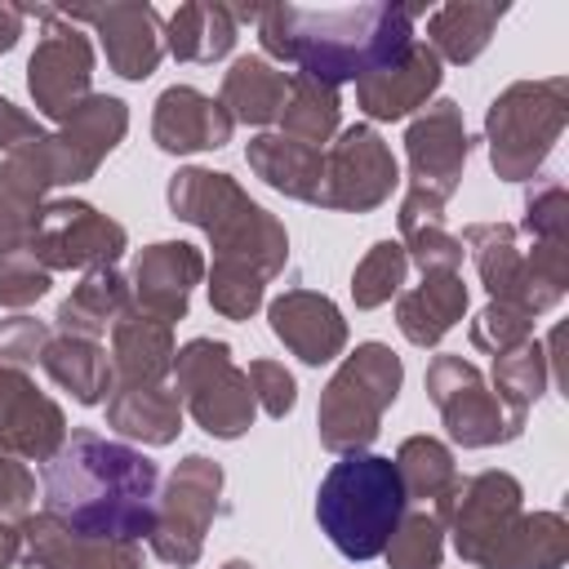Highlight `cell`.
Wrapping results in <instances>:
<instances>
[{"mask_svg": "<svg viewBox=\"0 0 569 569\" xmlns=\"http://www.w3.org/2000/svg\"><path fill=\"white\" fill-rule=\"evenodd\" d=\"M462 244L471 249L480 284L489 289L493 302H511V307H525L529 316H542L565 298V289L542 280L533 262L520 253L511 222H471L462 231Z\"/></svg>", "mask_w": 569, "mask_h": 569, "instance_id": "9a60e30c", "label": "cell"}, {"mask_svg": "<svg viewBox=\"0 0 569 569\" xmlns=\"http://www.w3.org/2000/svg\"><path fill=\"white\" fill-rule=\"evenodd\" d=\"M271 333L302 360V365H329L347 347V320L333 298L311 289H284L267 307Z\"/></svg>", "mask_w": 569, "mask_h": 569, "instance_id": "7402d4cb", "label": "cell"}, {"mask_svg": "<svg viewBox=\"0 0 569 569\" xmlns=\"http://www.w3.org/2000/svg\"><path fill=\"white\" fill-rule=\"evenodd\" d=\"M396 182H400V169L382 133L373 124H351L325 147L316 204L338 213H369L391 200Z\"/></svg>", "mask_w": 569, "mask_h": 569, "instance_id": "7c38bea8", "label": "cell"}, {"mask_svg": "<svg viewBox=\"0 0 569 569\" xmlns=\"http://www.w3.org/2000/svg\"><path fill=\"white\" fill-rule=\"evenodd\" d=\"M200 280H204V253L196 244H187V240L147 244L129 271V307L160 325H173L187 316L191 289Z\"/></svg>", "mask_w": 569, "mask_h": 569, "instance_id": "d6986e66", "label": "cell"}, {"mask_svg": "<svg viewBox=\"0 0 569 569\" xmlns=\"http://www.w3.org/2000/svg\"><path fill=\"white\" fill-rule=\"evenodd\" d=\"M338 116H342V98L333 84H320L302 71L289 76V98H284V111H280V133L284 138H298L307 147H329V138L338 133Z\"/></svg>", "mask_w": 569, "mask_h": 569, "instance_id": "836d02e7", "label": "cell"}, {"mask_svg": "<svg viewBox=\"0 0 569 569\" xmlns=\"http://www.w3.org/2000/svg\"><path fill=\"white\" fill-rule=\"evenodd\" d=\"M107 427L138 440V445L164 449L182 431V400L169 382H160V387H111Z\"/></svg>", "mask_w": 569, "mask_h": 569, "instance_id": "4316f807", "label": "cell"}, {"mask_svg": "<svg viewBox=\"0 0 569 569\" xmlns=\"http://www.w3.org/2000/svg\"><path fill=\"white\" fill-rule=\"evenodd\" d=\"M53 284V271L31 253V249H9L0 253V307L22 311L31 302H40Z\"/></svg>", "mask_w": 569, "mask_h": 569, "instance_id": "60d3db41", "label": "cell"}, {"mask_svg": "<svg viewBox=\"0 0 569 569\" xmlns=\"http://www.w3.org/2000/svg\"><path fill=\"white\" fill-rule=\"evenodd\" d=\"M40 369L76 400V405H102L116 387L111 378V356L93 342V338H71V333H53L40 351Z\"/></svg>", "mask_w": 569, "mask_h": 569, "instance_id": "1f68e13d", "label": "cell"}, {"mask_svg": "<svg viewBox=\"0 0 569 569\" xmlns=\"http://www.w3.org/2000/svg\"><path fill=\"white\" fill-rule=\"evenodd\" d=\"M520 227L538 249H569V191L560 178H533L529 182Z\"/></svg>", "mask_w": 569, "mask_h": 569, "instance_id": "f35d334b", "label": "cell"}, {"mask_svg": "<svg viewBox=\"0 0 569 569\" xmlns=\"http://www.w3.org/2000/svg\"><path fill=\"white\" fill-rule=\"evenodd\" d=\"M31 502H36V476L27 471V462L0 453V516H31Z\"/></svg>", "mask_w": 569, "mask_h": 569, "instance_id": "f6af8a7d", "label": "cell"}, {"mask_svg": "<svg viewBox=\"0 0 569 569\" xmlns=\"http://www.w3.org/2000/svg\"><path fill=\"white\" fill-rule=\"evenodd\" d=\"M182 409L196 418V427L213 440H240L253 427L258 400L244 378V369L231 360V347L218 338H191L173 356L169 373Z\"/></svg>", "mask_w": 569, "mask_h": 569, "instance_id": "ba28073f", "label": "cell"}, {"mask_svg": "<svg viewBox=\"0 0 569 569\" xmlns=\"http://www.w3.org/2000/svg\"><path fill=\"white\" fill-rule=\"evenodd\" d=\"M267 298V280L236 271V267H209V307L227 320H249Z\"/></svg>", "mask_w": 569, "mask_h": 569, "instance_id": "b9f144b4", "label": "cell"}, {"mask_svg": "<svg viewBox=\"0 0 569 569\" xmlns=\"http://www.w3.org/2000/svg\"><path fill=\"white\" fill-rule=\"evenodd\" d=\"M222 569H253V565H249V560H227Z\"/></svg>", "mask_w": 569, "mask_h": 569, "instance_id": "681fc988", "label": "cell"}, {"mask_svg": "<svg viewBox=\"0 0 569 569\" xmlns=\"http://www.w3.org/2000/svg\"><path fill=\"white\" fill-rule=\"evenodd\" d=\"M405 511L409 498L396 476V462L369 449L342 453L316 489V520L333 542V551L347 560L382 556Z\"/></svg>", "mask_w": 569, "mask_h": 569, "instance_id": "277c9868", "label": "cell"}, {"mask_svg": "<svg viewBox=\"0 0 569 569\" xmlns=\"http://www.w3.org/2000/svg\"><path fill=\"white\" fill-rule=\"evenodd\" d=\"M244 160H249V169H253L271 191L289 196V200H302V204H316L320 160H325L320 147H307V142L284 138V133H258V138L244 147Z\"/></svg>", "mask_w": 569, "mask_h": 569, "instance_id": "f546056e", "label": "cell"}, {"mask_svg": "<svg viewBox=\"0 0 569 569\" xmlns=\"http://www.w3.org/2000/svg\"><path fill=\"white\" fill-rule=\"evenodd\" d=\"M382 556H387L391 569H440V560H445V525H440V516L431 507L405 511Z\"/></svg>", "mask_w": 569, "mask_h": 569, "instance_id": "8d00e7d4", "label": "cell"}, {"mask_svg": "<svg viewBox=\"0 0 569 569\" xmlns=\"http://www.w3.org/2000/svg\"><path fill=\"white\" fill-rule=\"evenodd\" d=\"M533 320L525 307H511V302H493L471 320V347L476 351H489V356H502V351H516L520 342L533 338Z\"/></svg>", "mask_w": 569, "mask_h": 569, "instance_id": "ab89813d", "label": "cell"}, {"mask_svg": "<svg viewBox=\"0 0 569 569\" xmlns=\"http://www.w3.org/2000/svg\"><path fill=\"white\" fill-rule=\"evenodd\" d=\"M427 396L440 409V422L449 431L453 445L462 449H489V445H507L525 431V418L511 413L493 387L485 382V373L462 360V356H431L427 365Z\"/></svg>", "mask_w": 569, "mask_h": 569, "instance_id": "30bf717a", "label": "cell"}, {"mask_svg": "<svg viewBox=\"0 0 569 569\" xmlns=\"http://www.w3.org/2000/svg\"><path fill=\"white\" fill-rule=\"evenodd\" d=\"M244 378H249L253 400H258V409H262L267 418L293 413V405H298V382H293V373H289L280 360H249Z\"/></svg>", "mask_w": 569, "mask_h": 569, "instance_id": "7bdbcfd3", "label": "cell"}, {"mask_svg": "<svg viewBox=\"0 0 569 569\" xmlns=\"http://www.w3.org/2000/svg\"><path fill=\"white\" fill-rule=\"evenodd\" d=\"M98 164L102 160L93 151H84L67 129L13 147L0 160V253L27 249L36 222H40L44 196L53 187H71V182L93 178Z\"/></svg>", "mask_w": 569, "mask_h": 569, "instance_id": "52a82bcc", "label": "cell"}, {"mask_svg": "<svg viewBox=\"0 0 569 569\" xmlns=\"http://www.w3.org/2000/svg\"><path fill=\"white\" fill-rule=\"evenodd\" d=\"M67 440V413L44 396L27 369L0 365V453L18 462H49Z\"/></svg>", "mask_w": 569, "mask_h": 569, "instance_id": "ac0fdd59", "label": "cell"}, {"mask_svg": "<svg viewBox=\"0 0 569 569\" xmlns=\"http://www.w3.org/2000/svg\"><path fill=\"white\" fill-rule=\"evenodd\" d=\"M22 22H27L22 4H4V0H0V53H9V49L18 44V36H22Z\"/></svg>", "mask_w": 569, "mask_h": 569, "instance_id": "7dc6e473", "label": "cell"}, {"mask_svg": "<svg viewBox=\"0 0 569 569\" xmlns=\"http://www.w3.org/2000/svg\"><path fill=\"white\" fill-rule=\"evenodd\" d=\"M67 22H89L102 40L107 67L124 80H147L164 58V22L156 4L120 0V4H93V9H62Z\"/></svg>", "mask_w": 569, "mask_h": 569, "instance_id": "e0dca14e", "label": "cell"}, {"mask_svg": "<svg viewBox=\"0 0 569 569\" xmlns=\"http://www.w3.org/2000/svg\"><path fill=\"white\" fill-rule=\"evenodd\" d=\"M22 13L44 22V36L36 40V53L27 58V93H31L40 116L62 124L93 93L89 89L93 84V44L76 22L62 18V9L36 4V9H22Z\"/></svg>", "mask_w": 569, "mask_h": 569, "instance_id": "8fae6325", "label": "cell"}, {"mask_svg": "<svg viewBox=\"0 0 569 569\" xmlns=\"http://www.w3.org/2000/svg\"><path fill=\"white\" fill-rule=\"evenodd\" d=\"M453 551L476 569H560L569 560V520L560 511H516Z\"/></svg>", "mask_w": 569, "mask_h": 569, "instance_id": "2e32d148", "label": "cell"}, {"mask_svg": "<svg viewBox=\"0 0 569 569\" xmlns=\"http://www.w3.org/2000/svg\"><path fill=\"white\" fill-rule=\"evenodd\" d=\"M173 325H160L142 311H124L111 325V378L116 387H160L173 373Z\"/></svg>", "mask_w": 569, "mask_h": 569, "instance_id": "cb8c5ba5", "label": "cell"}, {"mask_svg": "<svg viewBox=\"0 0 569 569\" xmlns=\"http://www.w3.org/2000/svg\"><path fill=\"white\" fill-rule=\"evenodd\" d=\"M18 556H22V533L9 529V525H0V569H13Z\"/></svg>", "mask_w": 569, "mask_h": 569, "instance_id": "c3c4849f", "label": "cell"}, {"mask_svg": "<svg viewBox=\"0 0 569 569\" xmlns=\"http://www.w3.org/2000/svg\"><path fill=\"white\" fill-rule=\"evenodd\" d=\"M400 249L418 271H462V240L445 227V200L409 187L400 200Z\"/></svg>", "mask_w": 569, "mask_h": 569, "instance_id": "83f0119b", "label": "cell"}, {"mask_svg": "<svg viewBox=\"0 0 569 569\" xmlns=\"http://www.w3.org/2000/svg\"><path fill=\"white\" fill-rule=\"evenodd\" d=\"M405 271H409V258L400 249V240H378L351 271V298L360 311H373L382 302H391L405 284Z\"/></svg>", "mask_w": 569, "mask_h": 569, "instance_id": "74e56055", "label": "cell"}, {"mask_svg": "<svg viewBox=\"0 0 569 569\" xmlns=\"http://www.w3.org/2000/svg\"><path fill=\"white\" fill-rule=\"evenodd\" d=\"M427 4H391L365 0L351 9H302V4H262L258 40L267 58L293 62L302 76L320 84H356L396 58L409 53L413 18Z\"/></svg>", "mask_w": 569, "mask_h": 569, "instance_id": "7a4b0ae2", "label": "cell"}, {"mask_svg": "<svg viewBox=\"0 0 569 569\" xmlns=\"http://www.w3.org/2000/svg\"><path fill=\"white\" fill-rule=\"evenodd\" d=\"M502 13H507L502 4L449 0V4H440V9L427 13V40H422V44H427L440 62L467 67V62H476V58L489 49V40H493Z\"/></svg>", "mask_w": 569, "mask_h": 569, "instance_id": "f1b7e54d", "label": "cell"}, {"mask_svg": "<svg viewBox=\"0 0 569 569\" xmlns=\"http://www.w3.org/2000/svg\"><path fill=\"white\" fill-rule=\"evenodd\" d=\"M289 76H293V71H280L271 58H262V53H244V58H236L231 71L222 76V93H218V102L227 107V116H231L236 124L267 129V124H276L280 111H284Z\"/></svg>", "mask_w": 569, "mask_h": 569, "instance_id": "484cf974", "label": "cell"}, {"mask_svg": "<svg viewBox=\"0 0 569 569\" xmlns=\"http://www.w3.org/2000/svg\"><path fill=\"white\" fill-rule=\"evenodd\" d=\"M440 67L445 62L422 40H413L405 58H396L391 67L356 80V107L369 120H405L409 111L431 102V93L440 89V76H445Z\"/></svg>", "mask_w": 569, "mask_h": 569, "instance_id": "603a6c76", "label": "cell"}, {"mask_svg": "<svg viewBox=\"0 0 569 569\" xmlns=\"http://www.w3.org/2000/svg\"><path fill=\"white\" fill-rule=\"evenodd\" d=\"M547 382H551V351H547V342H538V338H529V342H520L516 351H502V356H493V396L511 409V413H529V405L547 391Z\"/></svg>", "mask_w": 569, "mask_h": 569, "instance_id": "d590c367", "label": "cell"}, {"mask_svg": "<svg viewBox=\"0 0 569 569\" xmlns=\"http://www.w3.org/2000/svg\"><path fill=\"white\" fill-rule=\"evenodd\" d=\"M173 218L200 227L213 244V267H236L258 280H276L289 262V231L249 191L218 169H178L164 191Z\"/></svg>", "mask_w": 569, "mask_h": 569, "instance_id": "3957f363", "label": "cell"}, {"mask_svg": "<svg viewBox=\"0 0 569 569\" xmlns=\"http://www.w3.org/2000/svg\"><path fill=\"white\" fill-rule=\"evenodd\" d=\"M22 556L31 569H142L138 542H111V538H84L53 516H22Z\"/></svg>", "mask_w": 569, "mask_h": 569, "instance_id": "ffe728a7", "label": "cell"}, {"mask_svg": "<svg viewBox=\"0 0 569 569\" xmlns=\"http://www.w3.org/2000/svg\"><path fill=\"white\" fill-rule=\"evenodd\" d=\"M218 498H222V467L204 453H187L169 480L164 493L156 498V525L147 533L151 556L164 565H196L204 551V533L218 516Z\"/></svg>", "mask_w": 569, "mask_h": 569, "instance_id": "9c48e42d", "label": "cell"}, {"mask_svg": "<svg viewBox=\"0 0 569 569\" xmlns=\"http://www.w3.org/2000/svg\"><path fill=\"white\" fill-rule=\"evenodd\" d=\"M405 156H409V187L449 200L462 182L471 138L462 124V107L449 98H436L422 107V116L409 120L405 129Z\"/></svg>", "mask_w": 569, "mask_h": 569, "instance_id": "5bb4252c", "label": "cell"}, {"mask_svg": "<svg viewBox=\"0 0 569 569\" xmlns=\"http://www.w3.org/2000/svg\"><path fill=\"white\" fill-rule=\"evenodd\" d=\"M236 133V120L227 116V107L191 84H169L156 98L151 111V138L160 151L169 156H191V151H218L227 147Z\"/></svg>", "mask_w": 569, "mask_h": 569, "instance_id": "44dd1931", "label": "cell"}, {"mask_svg": "<svg viewBox=\"0 0 569 569\" xmlns=\"http://www.w3.org/2000/svg\"><path fill=\"white\" fill-rule=\"evenodd\" d=\"M129 311V280L116 267H93L80 276V284L71 289V298H62L58 307V333L71 338H102L120 316Z\"/></svg>", "mask_w": 569, "mask_h": 569, "instance_id": "d6a6232c", "label": "cell"}, {"mask_svg": "<svg viewBox=\"0 0 569 569\" xmlns=\"http://www.w3.org/2000/svg\"><path fill=\"white\" fill-rule=\"evenodd\" d=\"M236 13L231 4H218V0H191V4H178L173 18L164 22V49L178 58V62H218L236 49Z\"/></svg>", "mask_w": 569, "mask_h": 569, "instance_id": "4dcf8cb0", "label": "cell"}, {"mask_svg": "<svg viewBox=\"0 0 569 569\" xmlns=\"http://www.w3.org/2000/svg\"><path fill=\"white\" fill-rule=\"evenodd\" d=\"M36 138H44L40 120H36V116H27L22 107H13L9 98H0V151L9 156L13 147H22V142H36Z\"/></svg>", "mask_w": 569, "mask_h": 569, "instance_id": "bcb514c9", "label": "cell"}, {"mask_svg": "<svg viewBox=\"0 0 569 569\" xmlns=\"http://www.w3.org/2000/svg\"><path fill=\"white\" fill-rule=\"evenodd\" d=\"M405 382V365L387 342H360L338 373L320 391L316 431L329 453H365L378 431L382 413L396 405V391Z\"/></svg>", "mask_w": 569, "mask_h": 569, "instance_id": "8992f818", "label": "cell"}, {"mask_svg": "<svg viewBox=\"0 0 569 569\" xmlns=\"http://www.w3.org/2000/svg\"><path fill=\"white\" fill-rule=\"evenodd\" d=\"M396 476L405 485V498L409 502H422V507H436L453 480H458V467H453V453L445 440L436 436H409L400 449H396Z\"/></svg>", "mask_w": 569, "mask_h": 569, "instance_id": "e575fe53", "label": "cell"}, {"mask_svg": "<svg viewBox=\"0 0 569 569\" xmlns=\"http://www.w3.org/2000/svg\"><path fill=\"white\" fill-rule=\"evenodd\" d=\"M467 311L462 271H427L422 284L396 293V325L413 347H436Z\"/></svg>", "mask_w": 569, "mask_h": 569, "instance_id": "d4e9b609", "label": "cell"}, {"mask_svg": "<svg viewBox=\"0 0 569 569\" xmlns=\"http://www.w3.org/2000/svg\"><path fill=\"white\" fill-rule=\"evenodd\" d=\"M44 489V516L58 525L84 533V538H111V542H138L156 525V498H160V467L93 427L67 431L62 449L40 467Z\"/></svg>", "mask_w": 569, "mask_h": 569, "instance_id": "6da1fadb", "label": "cell"}, {"mask_svg": "<svg viewBox=\"0 0 569 569\" xmlns=\"http://www.w3.org/2000/svg\"><path fill=\"white\" fill-rule=\"evenodd\" d=\"M569 124V80H516L485 111L489 164L507 182H533Z\"/></svg>", "mask_w": 569, "mask_h": 569, "instance_id": "5b68a950", "label": "cell"}, {"mask_svg": "<svg viewBox=\"0 0 569 569\" xmlns=\"http://www.w3.org/2000/svg\"><path fill=\"white\" fill-rule=\"evenodd\" d=\"M27 249L49 271H93L116 267V258L129 249V231L89 200H44Z\"/></svg>", "mask_w": 569, "mask_h": 569, "instance_id": "4fadbf2b", "label": "cell"}, {"mask_svg": "<svg viewBox=\"0 0 569 569\" xmlns=\"http://www.w3.org/2000/svg\"><path fill=\"white\" fill-rule=\"evenodd\" d=\"M49 338H53V329L44 320H36V316L0 320V365H9V369L40 365V351H44Z\"/></svg>", "mask_w": 569, "mask_h": 569, "instance_id": "ee69618b", "label": "cell"}]
</instances>
